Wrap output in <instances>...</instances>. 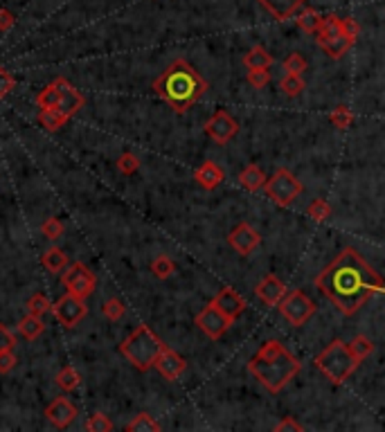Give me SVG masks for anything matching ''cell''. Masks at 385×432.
Here are the masks:
<instances>
[{
  "mask_svg": "<svg viewBox=\"0 0 385 432\" xmlns=\"http://www.w3.org/2000/svg\"><path fill=\"white\" fill-rule=\"evenodd\" d=\"M275 430H277V432H302L304 426H302V424H297V421H295L293 417H286V419H282L280 424L275 426Z\"/></svg>",
  "mask_w": 385,
  "mask_h": 432,
  "instance_id": "46",
  "label": "cell"
},
{
  "mask_svg": "<svg viewBox=\"0 0 385 432\" xmlns=\"http://www.w3.org/2000/svg\"><path fill=\"white\" fill-rule=\"evenodd\" d=\"M264 189L275 205L288 208V205L295 203V198L302 194V182H299L288 169H277L271 178H266Z\"/></svg>",
  "mask_w": 385,
  "mask_h": 432,
  "instance_id": "6",
  "label": "cell"
},
{
  "mask_svg": "<svg viewBox=\"0 0 385 432\" xmlns=\"http://www.w3.org/2000/svg\"><path fill=\"white\" fill-rule=\"evenodd\" d=\"M243 63H245V68H248V70H269L271 63H273V57H271L269 52H266V48L255 46L243 57Z\"/></svg>",
  "mask_w": 385,
  "mask_h": 432,
  "instance_id": "23",
  "label": "cell"
},
{
  "mask_svg": "<svg viewBox=\"0 0 385 432\" xmlns=\"http://www.w3.org/2000/svg\"><path fill=\"white\" fill-rule=\"evenodd\" d=\"M61 282H63V286L68 288V293H72L74 297H79V299L90 297L95 293V286H97L95 273L81 262L68 264L66 270H63V275H61Z\"/></svg>",
  "mask_w": 385,
  "mask_h": 432,
  "instance_id": "7",
  "label": "cell"
},
{
  "mask_svg": "<svg viewBox=\"0 0 385 432\" xmlns=\"http://www.w3.org/2000/svg\"><path fill=\"white\" fill-rule=\"evenodd\" d=\"M117 169H120L124 176H133L135 171L140 169V160H137L131 151H124V154L117 158Z\"/></svg>",
  "mask_w": 385,
  "mask_h": 432,
  "instance_id": "37",
  "label": "cell"
},
{
  "mask_svg": "<svg viewBox=\"0 0 385 432\" xmlns=\"http://www.w3.org/2000/svg\"><path fill=\"white\" fill-rule=\"evenodd\" d=\"M16 356H14V349H9V351H0V374H7V372H12L14 367H16Z\"/></svg>",
  "mask_w": 385,
  "mask_h": 432,
  "instance_id": "44",
  "label": "cell"
},
{
  "mask_svg": "<svg viewBox=\"0 0 385 432\" xmlns=\"http://www.w3.org/2000/svg\"><path fill=\"white\" fill-rule=\"evenodd\" d=\"M318 370L323 372L334 385H342L347 378L356 372V367L360 365V360L354 358V353L349 351V344L342 340H334L331 344L318 353L316 358Z\"/></svg>",
  "mask_w": 385,
  "mask_h": 432,
  "instance_id": "5",
  "label": "cell"
},
{
  "mask_svg": "<svg viewBox=\"0 0 385 432\" xmlns=\"http://www.w3.org/2000/svg\"><path fill=\"white\" fill-rule=\"evenodd\" d=\"M318 290L342 316H354L365 302L383 293V279L354 248H345L316 279Z\"/></svg>",
  "mask_w": 385,
  "mask_h": 432,
  "instance_id": "1",
  "label": "cell"
},
{
  "mask_svg": "<svg viewBox=\"0 0 385 432\" xmlns=\"http://www.w3.org/2000/svg\"><path fill=\"white\" fill-rule=\"evenodd\" d=\"M239 182H241L243 189L259 191V189L264 187V182H266V174H264V171L257 167V165H248V167H245L241 174H239Z\"/></svg>",
  "mask_w": 385,
  "mask_h": 432,
  "instance_id": "22",
  "label": "cell"
},
{
  "mask_svg": "<svg viewBox=\"0 0 385 432\" xmlns=\"http://www.w3.org/2000/svg\"><path fill=\"white\" fill-rule=\"evenodd\" d=\"M14 347H16L14 333L9 331L7 327H3V324H0V351H9V349H14Z\"/></svg>",
  "mask_w": 385,
  "mask_h": 432,
  "instance_id": "45",
  "label": "cell"
},
{
  "mask_svg": "<svg viewBox=\"0 0 385 432\" xmlns=\"http://www.w3.org/2000/svg\"><path fill=\"white\" fill-rule=\"evenodd\" d=\"M262 7L269 12L273 18L277 20H288V18H293L299 9L304 7L306 0H259Z\"/></svg>",
  "mask_w": 385,
  "mask_h": 432,
  "instance_id": "18",
  "label": "cell"
},
{
  "mask_svg": "<svg viewBox=\"0 0 385 432\" xmlns=\"http://www.w3.org/2000/svg\"><path fill=\"white\" fill-rule=\"evenodd\" d=\"M43 236H48L50 241H57V239H61V234H63V223L59 221V219H55V216H52V219H48L46 223H43Z\"/></svg>",
  "mask_w": 385,
  "mask_h": 432,
  "instance_id": "40",
  "label": "cell"
},
{
  "mask_svg": "<svg viewBox=\"0 0 385 432\" xmlns=\"http://www.w3.org/2000/svg\"><path fill=\"white\" fill-rule=\"evenodd\" d=\"M212 304L217 306L223 316H226L228 320H237L241 313L245 311V299L237 293V290L234 288H230V286H226V288H221L217 295H214V299H212Z\"/></svg>",
  "mask_w": 385,
  "mask_h": 432,
  "instance_id": "14",
  "label": "cell"
},
{
  "mask_svg": "<svg viewBox=\"0 0 385 432\" xmlns=\"http://www.w3.org/2000/svg\"><path fill=\"white\" fill-rule=\"evenodd\" d=\"M14 25H16V18H14V14L9 12L7 7H0V32H5V34H7V32L12 29Z\"/></svg>",
  "mask_w": 385,
  "mask_h": 432,
  "instance_id": "47",
  "label": "cell"
},
{
  "mask_svg": "<svg viewBox=\"0 0 385 432\" xmlns=\"http://www.w3.org/2000/svg\"><path fill=\"white\" fill-rule=\"evenodd\" d=\"M286 293V286L284 282L277 275H266L259 284H257L255 288V295L259 297L264 304H269V306H277L280 304V299L284 297Z\"/></svg>",
  "mask_w": 385,
  "mask_h": 432,
  "instance_id": "17",
  "label": "cell"
},
{
  "mask_svg": "<svg viewBox=\"0 0 385 432\" xmlns=\"http://www.w3.org/2000/svg\"><path fill=\"white\" fill-rule=\"evenodd\" d=\"M223 178H226V174H223V169L217 165V162L212 160H205L203 165L194 171V180L198 182V185L203 189H217Z\"/></svg>",
  "mask_w": 385,
  "mask_h": 432,
  "instance_id": "19",
  "label": "cell"
},
{
  "mask_svg": "<svg viewBox=\"0 0 385 432\" xmlns=\"http://www.w3.org/2000/svg\"><path fill=\"white\" fill-rule=\"evenodd\" d=\"M163 347H165L163 340H160L147 324H140V327L120 344V353L137 372H149L154 367L158 353L163 351Z\"/></svg>",
  "mask_w": 385,
  "mask_h": 432,
  "instance_id": "4",
  "label": "cell"
},
{
  "mask_svg": "<svg viewBox=\"0 0 385 432\" xmlns=\"http://www.w3.org/2000/svg\"><path fill=\"white\" fill-rule=\"evenodd\" d=\"M46 417L50 419V424L52 426H57V428H68L74 419H77V405H74L70 398H55L48 407H46Z\"/></svg>",
  "mask_w": 385,
  "mask_h": 432,
  "instance_id": "16",
  "label": "cell"
},
{
  "mask_svg": "<svg viewBox=\"0 0 385 432\" xmlns=\"http://www.w3.org/2000/svg\"><path fill=\"white\" fill-rule=\"evenodd\" d=\"M86 430H88V432H111V430H113V424H111L106 414L95 412V414L88 419V424H86Z\"/></svg>",
  "mask_w": 385,
  "mask_h": 432,
  "instance_id": "39",
  "label": "cell"
},
{
  "mask_svg": "<svg viewBox=\"0 0 385 432\" xmlns=\"http://www.w3.org/2000/svg\"><path fill=\"white\" fill-rule=\"evenodd\" d=\"M50 311L55 313L57 322H61V327L74 329L77 324L88 316V306H86V299L74 297L72 293H66L57 304H52Z\"/></svg>",
  "mask_w": 385,
  "mask_h": 432,
  "instance_id": "9",
  "label": "cell"
},
{
  "mask_svg": "<svg viewBox=\"0 0 385 432\" xmlns=\"http://www.w3.org/2000/svg\"><path fill=\"white\" fill-rule=\"evenodd\" d=\"M340 29H342V34H347L349 39H358L360 34V25L356 23L354 18H340Z\"/></svg>",
  "mask_w": 385,
  "mask_h": 432,
  "instance_id": "43",
  "label": "cell"
},
{
  "mask_svg": "<svg viewBox=\"0 0 385 432\" xmlns=\"http://www.w3.org/2000/svg\"><path fill=\"white\" fill-rule=\"evenodd\" d=\"M50 299L48 295H43V293H34L29 299H27V311H29V316H36V318H43L46 313L50 311Z\"/></svg>",
  "mask_w": 385,
  "mask_h": 432,
  "instance_id": "33",
  "label": "cell"
},
{
  "mask_svg": "<svg viewBox=\"0 0 385 432\" xmlns=\"http://www.w3.org/2000/svg\"><path fill=\"white\" fill-rule=\"evenodd\" d=\"M124 430H128V432H160L163 428H160V424H158V421H156L151 414L140 412V414H137V417L131 421V424H126Z\"/></svg>",
  "mask_w": 385,
  "mask_h": 432,
  "instance_id": "27",
  "label": "cell"
},
{
  "mask_svg": "<svg viewBox=\"0 0 385 432\" xmlns=\"http://www.w3.org/2000/svg\"><path fill=\"white\" fill-rule=\"evenodd\" d=\"M41 264H43V268H48L52 275H61L63 270H66V266L70 264V257L63 252L61 248L52 245V248H48L46 252H43Z\"/></svg>",
  "mask_w": 385,
  "mask_h": 432,
  "instance_id": "21",
  "label": "cell"
},
{
  "mask_svg": "<svg viewBox=\"0 0 385 432\" xmlns=\"http://www.w3.org/2000/svg\"><path fill=\"white\" fill-rule=\"evenodd\" d=\"M329 120H331V124L338 126V128H347L351 122H354V113L349 111V106L340 104V106H336V108H334V111H331Z\"/></svg>",
  "mask_w": 385,
  "mask_h": 432,
  "instance_id": "35",
  "label": "cell"
},
{
  "mask_svg": "<svg viewBox=\"0 0 385 432\" xmlns=\"http://www.w3.org/2000/svg\"><path fill=\"white\" fill-rule=\"evenodd\" d=\"M248 81H250V86L252 88H266V86H269V81H271V74H269V70H250L248 72Z\"/></svg>",
  "mask_w": 385,
  "mask_h": 432,
  "instance_id": "42",
  "label": "cell"
},
{
  "mask_svg": "<svg viewBox=\"0 0 385 432\" xmlns=\"http://www.w3.org/2000/svg\"><path fill=\"white\" fill-rule=\"evenodd\" d=\"M306 70V59L302 57L299 52L288 54L286 61H284V72L286 74H302Z\"/></svg>",
  "mask_w": 385,
  "mask_h": 432,
  "instance_id": "38",
  "label": "cell"
},
{
  "mask_svg": "<svg viewBox=\"0 0 385 432\" xmlns=\"http://www.w3.org/2000/svg\"><path fill=\"white\" fill-rule=\"evenodd\" d=\"M299 360L280 340H266L259 351L248 360V372L271 394L282 392L299 372Z\"/></svg>",
  "mask_w": 385,
  "mask_h": 432,
  "instance_id": "3",
  "label": "cell"
},
{
  "mask_svg": "<svg viewBox=\"0 0 385 432\" xmlns=\"http://www.w3.org/2000/svg\"><path fill=\"white\" fill-rule=\"evenodd\" d=\"M46 331V322H43V318H36V316H27L18 322V333L23 336L25 340H36L41 333Z\"/></svg>",
  "mask_w": 385,
  "mask_h": 432,
  "instance_id": "24",
  "label": "cell"
},
{
  "mask_svg": "<svg viewBox=\"0 0 385 432\" xmlns=\"http://www.w3.org/2000/svg\"><path fill=\"white\" fill-rule=\"evenodd\" d=\"M154 367L160 372V376L167 378V381H176V378L185 372L187 363H185V358L178 351L169 349V347H163V351L158 353Z\"/></svg>",
  "mask_w": 385,
  "mask_h": 432,
  "instance_id": "15",
  "label": "cell"
},
{
  "mask_svg": "<svg viewBox=\"0 0 385 432\" xmlns=\"http://www.w3.org/2000/svg\"><path fill=\"white\" fill-rule=\"evenodd\" d=\"M55 383L61 387L63 392H72V390H77V387H79L81 376L77 374V370H74V367H63V370L57 374Z\"/></svg>",
  "mask_w": 385,
  "mask_h": 432,
  "instance_id": "28",
  "label": "cell"
},
{
  "mask_svg": "<svg viewBox=\"0 0 385 432\" xmlns=\"http://www.w3.org/2000/svg\"><path fill=\"white\" fill-rule=\"evenodd\" d=\"M102 313H104V316L109 318L111 322H120V320L126 316V306L122 304L120 299L111 297V299H106L104 304H102Z\"/></svg>",
  "mask_w": 385,
  "mask_h": 432,
  "instance_id": "36",
  "label": "cell"
},
{
  "mask_svg": "<svg viewBox=\"0 0 385 432\" xmlns=\"http://www.w3.org/2000/svg\"><path fill=\"white\" fill-rule=\"evenodd\" d=\"M151 273L158 277V279H167L176 273V264L171 262L167 255H158L154 262H151Z\"/></svg>",
  "mask_w": 385,
  "mask_h": 432,
  "instance_id": "29",
  "label": "cell"
},
{
  "mask_svg": "<svg viewBox=\"0 0 385 432\" xmlns=\"http://www.w3.org/2000/svg\"><path fill=\"white\" fill-rule=\"evenodd\" d=\"M280 88H282V93H286L288 97H297L299 93H304L306 83H304L302 77H299V74H286V77L282 79V83H280Z\"/></svg>",
  "mask_w": 385,
  "mask_h": 432,
  "instance_id": "34",
  "label": "cell"
},
{
  "mask_svg": "<svg viewBox=\"0 0 385 432\" xmlns=\"http://www.w3.org/2000/svg\"><path fill=\"white\" fill-rule=\"evenodd\" d=\"M349 351L354 353L356 360H365L367 356H372V351H374V342L367 336H356L354 340L349 342Z\"/></svg>",
  "mask_w": 385,
  "mask_h": 432,
  "instance_id": "30",
  "label": "cell"
},
{
  "mask_svg": "<svg viewBox=\"0 0 385 432\" xmlns=\"http://www.w3.org/2000/svg\"><path fill=\"white\" fill-rule=\"evenodd\" d=\"M196 327H198L203 333H205L208 338L219 340V338H223V333H226V331L232 327V320H228V318L223 316V313L210 302V304L196 316Z\"/></svg>",
  "mask_w": 385,
  "mask_h": 432,
  "instance_id": "10",
  "label": "cell"
},
{
  "mask_svg": "<svg viewBox=\"0 0 385 432\" xmlns=\"http://www.w3.org/2000/svg\"><path fill=\"white\" fill-rule=\"evenodd\" d=\"M228 243H230L239 255H250L255 248H259L262 236H259V232H257L250 223H239L237 228H234V230L228 234Z\"/></svg>",
  "mask_w": 385,
  "mask_h": 432,
  "instance_id": "13",
  "label": "cell"
},
{
  "mask_svg": "<svg viewBox=\"0 0 385 432\" xmlns=\"http://www.w3.org/2000/svg\"><path fill=\"white\" fill-rule=\"evenodd\" d=\"M306 214H309V219H313V221H318V223H325L329 216H331V208L327 205V201L316 198V201L309 203Z\"/></svg>",
  "mask_w": 385,
  "mask_h": 432,
  "instance_id": "32",
  "label": "cell"
},
{
  "mask_svg": "<svg viewBox=\"0 0 385 432\" xmlns=\"http://www.w3.org/2000/svg\"><path fill=\"white\" fill-rule=\"evenodd\" d=\"M55 83H57V90H59L57 111H61V113L70 120L72 115H77V113L81 111L83 104H86V100H83V95H81L77 88H74V86H72L66 77L55 79Z\"/></svg>",
  "mask_w": 385,
  "mask_h": 432,
  "instance_id": "12",
  "label": "cell"
},
{
  "mask_svg": "<svg viewBox=\"0 0 385 432\" xmlns=\"http://www.w3.org/2000/svg\"><path fill=\"white\" fill-rule=\"evenodd\" d=\"M203 128H205V133L214 140V142L226 144V142H230L234 135H237L239 124H237V120H234L230 113L217 111V113H214L210 120L205 122V126H203Z\"/></svg>",
  "mask_w": 385,
  "mask_h": 432,
  "instance_id": "11",
  "label": "cell"
},
{
  "mask_svg": "<svg viewBox=\"0 0 385 432\" xmlns=\"http://www.w3.org/2000/svg\"><path fill=\"white\" fill-rule=\"evenodd\" d=\"M16 88V79H14V74L9 72L7 68L0 66V100H5V97L12 93Z\"/></svg>",
  "mask_w": 385,
  "mask_h": 432,
  "instance_id": "41",
  "label": "cell"
},
{
  "mask_svg": "<svg viewBox=\"0 0 385 432\" xmlns=\"http://www.w3.org/2000/svg\"><path fill=\"white\" fill-rule=\"evenodd\" d=\"M280 313L293 324V327H302L304 322H309V318L316 313V304L313 299H309L302 290H291V293H284V297L280 299Z\"/></svg>",
  "mask_w": 385,
  "mask_h": 432,
  "instance_id": "8",
  "label": "cell"
},
{
  "mask_svg": "<svg viewBox=\"0 0 385 432\" xmlns=\"http://www.w3.org/2000/svg\"><path fill=\"white\" fill-rule=\"evenodd\" d=\"M57 102H59V90H57L55 81L48 83L46 88L36 95V106L39 108H57Z\"/></svg>",
  "mask_w": 385,
  "mask_h": 432,
  "instance_id": "31",
  "label": "cell"
},
{
  "mask_svg": "<svg viewBox=\"0 0 385 432\" xmlns=\"http://www.w3.org/2000/svg\"><path fill=\"white\" fill-rule=\"evenodd\" d=\"M208 90V81L185 59H176L154 81V93L165 100L178 115L187 113Z\"/></svg>",
  "mask_w": 385,
  "mask_h": 432,
  "instance_id": "2",
  "label": "cell"
},
{
  "mask_svg": "<svg viewBox=\"0 0 385 432\" xmlns=\"http://www.w3.org/2000/svg\"><path fill=\"white\" fill-rule=\"evenodd\" d=\"M39 122L43 124V128H48V131H59V128L68 122V117L61 111H57V108H39Z\"/></svg>",
  "mask_w": 385,
  "mask_h": 432,
  "instance_id": "25",
  "label": "cell"
},
{
  "mask_svg": "<svg viewBox=\"0 0 385 432\" xmlns=\"http://www.w3.org/2000/svg\"><path fill=\"white\" fill-rule=\"evenodd\" d=\"M320 16L316 9H311V7H302V12L297 14V18H295V23L299 25V29L302 32H306V34H316V29H318V25H320Z\"/></svg>",
  "mask_w": 385,
  "mask_h": 432,
  "instance_id": "26",
  "label": "cell"
},
{
  "mask_svg": "<svg viewBox=\"0 0 385 432\" xmlns=\"http://www.w3.org/2000/svg\"><path fill=\"white\" fill-rule=\"evenodd\" d=\"M354 39H349L347 34H334V36H329V39H323V41H318V46L323 48L327 52V57L331 59H340V57H345V54L351 50V46H354Z\"/></svg>",
  "mask_w": 385,
  "mask_h": 432,
  "instance_id": "20",
  "label": "cell"
}]
</instances>
